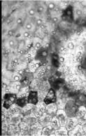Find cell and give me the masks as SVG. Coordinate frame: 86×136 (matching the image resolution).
I'll return each instance as SVG.
<instances>
[{
	"instance_id": "cell-21",
	"label": "cell",
	"mask_w": 86,
	"mask_h": 136,
	"mask_svg": "<svg viewBox=\"0 0 86 136\" xmlns=\"http://www.w3.org/2000/svg\"><path fill=\"white\" fill-rule=\"evenodd\" d=\"M13 79L15 81H16V82H19L21 80V76L19 75L18 74H15V75H13Z\"/></svg>"
},
{
	"instance_id": "cell-8",
	"label": "cell",
	"mask_w": 86,
	"mask_h": 136,
	"mask_svg": "<svg viewBox=\"0 0 86 136\" xmlns=\"http://www.w3.org/2000/svg\"><path fill=\"white\" fill-rule=\"evenodd\" d=\"M54 129H55L51 125L47 126V127L44 128L43 129L42 134L45 135V136H46V135H51L53 132L56 131Z\"/></svg>"
},
{
	"instance_id": "cell-4",
	"label": "cell",
	"mask_w": 86,
	"mask_h": 136,
	"mask_svg": "<svg viewBox=\"0 0 86 136\" xmlns=\"http://www.w3.org/2000/svg\"><path fill=\"white\" fill-rule=\"evenodd\" d=\"M38 93L35 91H32L29 92L28 96V102L29 104H37L38 101Z\"/></svg>"
},
{
	"instance_id": "cell-13",
	"label": "cell",
	"mask_w": 86,
	"mask_h": 136,
	"mask_svg": "<svg viewBox=\"0 0 86 136\" xmlns=\"http://www.w3.org/2000/svg\"><path fill=\"white\" fill-rule=\"evenodd\" d=\"M47 110L49 112H54L57 110V106L54 103H50L47 107Z\"/></svg>"
},
{
	"instance_id": "cell-34",
	"label": "cell",
	"mask_w": 86,
	"mask_h": 136,
	"mask_svg": "<svg viewBox=\"0 0 86 136\" xmlns=\"http://www.w3.org/2000/svg\"><path fill=\"white\" fill-rule=\"evenodd\" d=\"M83 50H84V47L82 46H79L78 47V51H83Z\"/></svg>"
},
{
	"instance_id": "cell-10",
	"label": "cell",
	"mask_w": 86,
	"mask_h": 136,
	"mask_svg": "<svg viewBox=\"0 0 86 136\" xmlns=\"http://www.w3.org/2000/svg\"><path fill=\"white\" fill-rule=\"evenodd\" d=\"M67 129H66V128L63 126L61 128H58L57 130H56L55 134L57 135V136H66L67 135Z\"/></svg>"
},
{
	"instance_id": "cell-33",
	"label": "cell",
	"mask_w": 86,
	"mask_h": 136,
	"mask_svg": "<svg viewBox=\"0 0 86 136\" xmlns=\"http://www.w3.org/2000/svg\"><path fill=\"white\" fill-rule=\"evenodd\" d=\"M2 87H3V89H5L6 88H7V84H6V83H4V82H3V86H2Z\"/></svg>"
},
{
	"instance_id": "cell-18",
	"label": "cell",
	"mask_w": 86,
	"mask_h": 136,
	"mask_svg": "<svg viewBox=\"0 0 86 136\" xmlns=\"http://www.w3.org/2000/svg\"><path fill=\"white\" fill-rule=\"evenodd\" d=\"M28 14H29V16H34L35 14V10L34 8H32V7L29 8V10H28Z\"/></svg>"
},
{
	"instance_id": "cell-23",
	"label": "cell",
	"mask_w": 86,
	"mask_h": 136,
	"mask_svg": "<svg viewBox=\"0 0 86 136\" xmlns=\"http://www.w3.org/2000/svg\"><path fill=\"white\" fill-rule=\"evenodd\" d=\"M36 24L38 26H40L42 24H43V20L42 18H38L36 20Z\"/></svg>"
},
{
	"instance_id": "cell-25",
	"label": "cell",
	"mask_w": 86,
	"mask_h": 136,
	"mask_svg": "<svg viewBox=\"0 0 86 136\" xmlns=\"http://www.w3.org/2000/svg\"><path fill=\"white\" fill-rule=\"evenodd\" d=\"M45 10V7L42 6V5H40V6H39L37 7V11L39 12H43Z\"/></svg>"
},
{
	"instance_id": "cell-11",
	"label": "cell",
	"mask_w": 86,
	"mask_h": 136,
	"mask_svg": "<svg viewBox=\"0 0 86 136\" xmlns=\"http://www.w3.org/2000/svg\"><path fill=\"white\" fill-rule=\"evenodd\" d=\"M51 125L54 128V129H58L59 128L60 126V124L59 122V120L57 119V117H53L52 119V120L51 122Z\"/></svg>"
},
{
	"instance_id": "cell-27",
	"label": "cell",
	"mask_w": 86,
	"mask_h": 136,
	"mask_svg": "<svg viewBox=\"0 0 86 136\" xmlns=\"http://www.w3.org/2000/svg\"><path fill=\"white\" fill-rule=\"evenodd\" d=\"M52 21H53V22L54 23H58L59 21V17H57V16H53V18H52Z\"/></svg>"
},
{
	"instance_id": "cell-32",
	"label": "cell",
	"mask_w": 86,
	"mask_h": 136,
	"mask_svg": "<svg viewBox=\"0 0 86 136\" xmlns=\"http://www.w3.org/2000/svg\"><path fill=\"white\" fill-rule=\"evenodd\" d=\"M7 34H8V36H12V35H13V31H8V33H7Z\"/></svg>"
},
{
	"instance_id": "cell-28",
	"label": "cell",
	"mask_w": 86,
	"mask_h": 136,
	"mask_svg": "<svg viewBox=\"0 0 86 136\" xmlns=\"http://www.w3.org/2000/svg\"><path fill=\"white\" fill-rule=\"evenodd\" d=\"M23 70L22 69H20L19 70H18L17 72V74H18L19 75H20V76H22L23 74Z\"/></svg>"
},
{
	"instance_id": "cell-36",
	"label": "cell",
	"mask_w": 86,
	"mask_h": 136,
	"mask_svg": "<svg viewBox=\"0 0 86 136\" xmlns=\"http://www.w3.org/2000/svg\"><path fill=\"white\" fill-rule=\"evenodd\" d=\"M84 119H86V114L85 115V116H84Z\"/></svg>"
},
{
	"instance_id": "cell-12",
	"label": "cell",
	"mask_w": 86,
	"mask_h": 136,
	"mask_svg": "<svg viewBox=\"0 0 86 136\" xmlns=\"http://www.w3.org/2000/svg\"><path fill=\"white\" fill-rule=\"evenodd\" d=\"M47 68L46 67H41L37 71V76L38 78H42L45 75V74H46V72H47Z\"/></svg>"
},
{
	"instance_id": "cell-1",
	"label": "cell",
	"mask_w": 86,
	"mask_h": 136,
	"mask_svg": "<svg viewBox=\"0 0 86 136\" xmlns=\"http://www.w3.org/2000/svg\"><path fill=\"white\" fill-rule=\"evenodd\" d=\"M16 101V96L14 94H7L5 96V100L4 102V107L6 108H10Z\"/></svg>"
},
{
	"instance_id": "cell-9",
	"label": "cell",
	"mask_w": 86,
	"mask_h": 136,
	"mask_svg": "<svg viewBox=\"0 0 86 136\" xmlns=\"http://www.w3.org/2000/svg\"><path fill=\"white\" fill-rule=\"evenodd\" d=\"M86 114V109L84 107L82 106L79 109V110L77 111V114H76V116H77V119H81V118L84 117L85 115Z\"/></svg>"
},
{
	"instance_id": "cell-17",
	"label": "cell",
	"mask_w": 86,
	"mask_h": 136,
	"mask_svg": "<svg viewBox=\"0 0 86 136\" xmlns=\"http://www.w3.org/2000/svg\"><path fill=\"white\" fill-rule=\"evenodd\" d=\"M68 50L69 49H68L67 48H65V47L62 46L60 48V52L62 55H65L67 52H68Z\"/></svg>"
},
{
	"instance_id": "cell-16",
	"label": "cell",
	"mask_w": 86,
	"mask_h": 136,
	"mask_svg": "<svg viewBox=\"0 0 86 136\" xmlns=\"http://www.w3.org/2000/svg\"><path fill=\"white\" fill-rule=\"evenodd\" d=\"M25 28L27 30V31H31L33 28V26H32V24L31 23V22H28L26 23L25 24Z\"/></svg>"
},
{
	"instance_id": "cell-6",
	"label": "cell",
	"mask_w": 86,
	"mask_h": 136,
	"mask_svg": "<svg viewBox=\"0 0 86 136\" xmlns=\"http://www.w3.org/2000/svg\"><path fill=\"white\" fill-rule=\"evenodd\" d=\"M82 126L79 124L77 125L76 127L74 128L73 130L70 131L69 132H72V133H69V135H74V136H81V135L84 134V131L83 127H82Z\"/></svg>"
},
{
	"instance_id": "cell-19",
	"label": "cell",
	"mask_w": 86,
	"mask_h": 136,
	"mask_svg": "<svg viewBox=\"0 0 86 136\" xmlns=\"http://www.w3.org/2000/svg\"><path fill=\"white\" fill-rule=\"evenodd\" d=\"M74 43L72 42V41L68 43V44H67V49H68L73 50L74 49Z\"/></svg>"
},
{
	"instance_id": "cell-2",
	"label": "cell",
	"mask_w": 86,
	"mask_h": 136,
	"mask_svg": "<svg viewBox=\"0 0 86 136\" xmlns=\"http://www.w3.org/2000/svg\"><path fill=\"white\" fill-rule=\"evenodd\" d=\"M56 117L59 120L60 126H65L66 121H67V117H66L64 111L62 109H59L58 111L56 112Z\"/></svg>"
},
{
	"instance_id": "cell-35",
	"label": "cell",
	"mask_w": 86,
	"mask_h": 136,
	"mask_svg": "<svg viewBox=\"0 0 86 136\" xmlns=\"http://www.w3.org/2000/svg\"><path fill=\"white\" fill-rule=\"evenodd\" d=\"M23 53V51L22 49H19L18 50V54H22Z\"/></svg>"
},
{
	"instance_id": "cell-20",
	"label": "cell",
	"mask_w": 86,
	"mask_h": 136,
	"mask_svg": "<svg viewBox=\"0 0 86 136\" xmlns=\"http://www.w3.org/2000/svg\"><path fill=\"white\" fill-rule=\"evenodd\" d=\"M48 7L50 10H54L56 9V4L53 2H50L48 4Z\"/></svg>"
},
{
	"instance_id": "cell-3",
	"label": "cell",
	"mask_w": 86,
	"mask_h": 136,
	"mask_svg": "<svg viewBox=\"0 0 86 136\" xmlns=\"http://www.w3.org/2000/svg\"><path fill=\"white\" fill-rule=\"evenodd\" d=\"M78 124L77 119H67L65 123V128L68 131L73 130Z\"/></svg>"
},
{
	"instance_id": "cell-5",
	"label": "cell",
	"mask_w": 86,
	"mask_h": 136,
	"mask_svg": "<svg viewBox=\"0 0 86 136\" xmlns=\"http://www.w3.org/2000/svg\"><path fill=\"white\" fill-rule=\"evenodd\" d=\"M55 100V95H54V91H53V89H50L48 91V94H47L45 99H44V101L45 102V103L50 104V103H52L54 102Z\"/></svg>"
},
{
	"instance_id": "cell-22",
	"label": "cell",
	"mask_w": 86,
	"mask_h": 136,
	"mask_svg": "<svg viewBox=\"0 0 86 136\" xmlns=\"http://www.w3.org/2000/svg\"><path fill=\"white\" fill-rule=\"evenodd\" d=\"M75 15L77 16H80L82 15V11L81 9H76L75 10Z\"/></svg>"
},
{
	"instance_id": "cell-24",
	"label": "cell",
	"mask_w": 86,
	"mask_h": 136,
	"mask_svg": "<svg viewBox=\"0 0 86 136\" xmlns=\"http://www.w3.org/2000/svg\"><path fill=\"white\" fill-rule=\"evenodd\" d=\"M23 37L25 38H29L30 37L31 34H30V32L29 31H26V32H25L23 33Z\"/></svg>"
},
{
	"instance_id": "cell-29",
	"label": "cell",
	"mask_w": 86,
	"mask_h": 136,
	"mask_svg": "<svg viewBox=\"0 0 86 136\" xmlns=\"http://www.w3.org/2000/svg\"><path fill=\"white\" fill-rule=\"evenodd\" d=\"M42 56L43 57H47L48 56V52L46 51H43L42 52Z\"/></svg>"
},
{
	"instance_id": "cell-31",
	"label": "cell",
	"mask_w": 86,
	"mask_h": 136,
	"mask_svg": "<svg viewBox=\"0 0 86 136\" xmlns=\"http://www.w3.org/2000/svg\"><path fill=\"white\" fill-rule=\"evenodd\" d=\"M65 60V58L63 56H60V57L59 58V61H60V62L61 63H63L64 62Z\"/></svg>"
},
{
	"instance_id": "cell-14",
	"label": "cell",
	"mask_w": 86,
	"mask_h": 136,
	"mask_svg": "<svg viewBox=\"0 0 86 136\" xmlns=\"http://www.w3.org/2000/svg\"><path fill=\"white\" fill-rule=\"evenodd\" d=\"M21 88V84L19 82H16L13 83L12 86L10 88V89L13 90V91H18Z\"/></svg>"
},
{
	"instance_id": "cell-26",
	"label": "cell",
	"mask_w": 86,
	"mask_h": 136,
	"mask_svg": "<svg viewBox=\"0 0 86 136\" xmlns=\"http://www.w3.org/2000/svg\"><path fill=\"white\" fill-rule=\"evenodd\" d=\"M8 45H9L10 48H13L15 46V41L13 40H10L9 41V42H8Z\"/></svg>"
},
{
	"instance_id": "cell-15",
	"label": "cell",
	"mask_w": 86,
	"mask_h": 136,
	"mask_svg": "<svg viewBox=\"0 0 86 136\" xmlns=\"http://www.w3.org/2000/svg\"><path fill=\"white\" fill-rule=\"evenodd\" d=\"M33 47L36 50L39 49L40 48H41V47H42V43L39 41H36L34 43Z\"/></svg>"
},
{
	"instance_id": "cell-30",
	"label": "cell",
	"mask_w": 86,
	"mask_h": 136,
	"mask_svg": "<svg viewBox=\"0 0 86 136\" xmlns=\"http://www.w3.org/2000/svg\"><path fill=\"white\" fill-rule=\"evenodd\" d=\"M22 23V18H18L17 19V24H20Z\"/></svg>"
},
{
	"instance_id": "cell-7",
	"label": "cell",
	"mask_w": 86,
	"mask_h": 136,
	"mask_svg": "<svg viewBox=\"0 0 86 136\" xmlns=\"http://www.w3.org/2000/svg\"><path fill=\"white\" fill-rule=\"evenodd\" d=\"M40 63L39 61H32L29 63V69L31 72H35L38 68H39Z\"/></svg>"
}]
</instances>
